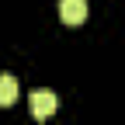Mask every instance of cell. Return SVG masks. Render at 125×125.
<instances>
[{"label": "cell", "instance_id": "3957f363", "mask_svg": "<svg viewBox=\"0 0 125 125\" xmlns=\"http://www.w3.org/2000/svg\"><path fill=\"white\" fill-rule=\"evenodd\" d=\"M18 101V80L10 73H0V108H10Z\"/></svg>", "mask_w": 125, "mask_h": 125}, {"label": "cell", "instance_id": "6da1fadb", "mask_svg": "<svg viewBox=\"0 0 125 125\" xmlns=\"http://www.w3.org/2000/svg\"><path fill=\"white\" fill-rule=\"evenodd\" d=\"M56 108H59V97L52 90H35L31 94V115H35V122H49L56 115Z\"/></svg>", "mask_w": 125, "mask_h": 125}, {"label": "cell", "instance_id": "7a4b0ae2", "mask_svg": "<svg viewBox=\"0 0 125 125\" xmlns=\"http://www.w3.org/2000/svg\"><path fill=\"white\" fill-rule=\"evenodd\" d=\"M59 18L66 24H83L87 21V0H59Z\"/></svg>", "mask_w": 125, "mask_h": 125}]
</instances>
